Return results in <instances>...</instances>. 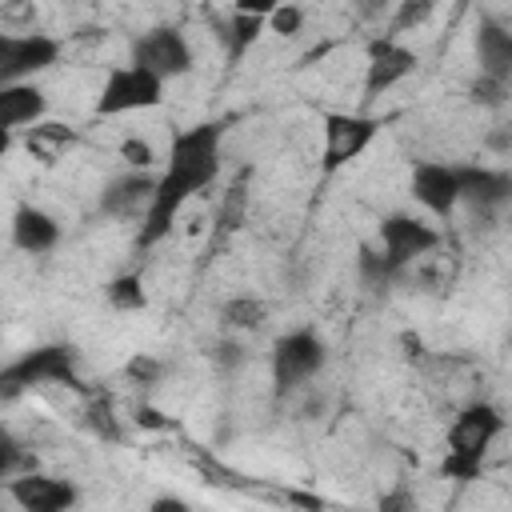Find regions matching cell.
<instances>
[{
	"mask_svg": "<svg viewBox=\"0 0 512 512\" xmlns=\"http://www.w3.org/2000/svg\"><path fill=\"white\" fill-rule=\"evenodd\" d=\"M220 144H224V120H200L172 132L164 168L152 180L148 212L136 224V248L160 244L172 224L180 220L184 204L216 184L220 176Z\"/></svg>",
	"mask_w": 512,
	"mask_h": 512,
	"instance_id": "1",
	"label": "cell"
},
{
	"mask_svg": "<svg viewBox=\"0 0 512 512\" xmlns=\"http://www.w3.org/2000/svg\"><path fill=\"white\" fill-rule=\"evenodd\" d=\"M504 432V416L496 404L488 400H472L456 412V420L448 424V452L440 460V472L456 484H472L484 472V456L492 452V444Z\"/></svg>",
	"mask_w": 512,
	"mask_h": 512,
	"instance_id": "2",
	"label": "cell"
},
{
	"mask_svg": "<svg viewBox=\"0 0 512 512\" xmlns=\"http://www.w3.org/2000/svg\"><path fill=\"white\" fill-rule=\"evenodd\" d=\"M48 384L80 388V352L72 344H36L24 348L16 360L0 364V400H16Z\"/></svg>",
	"mask_w": 512,
	"mask_h": 512,
	"instance_id": "3",
	"label": "cell"
},
{
	"mask_svg": "<svg viewBox=\"0 0 512 512\" xmlns=\"http://www.w3.org/2000/svg\"><path fill=\"white\" fill-rule=\"evenodd\" d=\"M440 240H444V232L416 212H388L376 228V252L392 280H400L416 260L432 256L440 248Z\"/></svg>",
	"mask_w": 512,
	"mask_h": 512,
	"instance_id": "4",
	"label": "cell"
},
{
	"mask_svg": "<svg viewBox=\"0 0 512 512\" xmlns=\"http://www.w3.org/2000/svg\"><path fill=\"white\" fill-rule=\"evenodd\" d=\"M164 88L152 72H144L140 64H112L96 88L92 100V116L96 120H112V116H132V112H148L164 100Z\"/></svg>",
	"mask_w": 512,
	"mask_h": 512,
	"instance_id": "5",
	"label": "cell"
},
{
	"mask_svg": "<svg viewBox=\"0 0 512 512\" xmlns=\"http://www.w3.org/2000/svg\"><path fill=\"white\" fill-rule=\"evenodd\" d=\"M328 360V348L324 340L312 332V328H292V332H280L272 340V352H268V368H272V384L280 396L304 388L308 380L320 376Z\"/></svg>",
	"mask_w": 512,
	"mask_h": 512,
	"instance_id": "6",
	"label": "cell"
},
{
	"mask_svg": "<svg viewBox=\"0 0 512 512\" xmlns=\"http://www.w3.org/2000/svg\"><path fill=\"white\" fill-rule=\"evenodd\" d=\"M384 120L368 116V112H324L320 116V168L324 176L340 172L344 164H352L356 156H364V148L380 136Z\"/></svg>",
	"mask_w": 512,
	"mask_h": 512,
	"instance_id": "7",
	"label": "cell"
},
{
	"mask_svg": "<svg viewBox=\"0 0 512 512\" xmlns=\"http://www.w3.org/2000/svg\"><path fill=\"white\" fill-rule=\"evenodd\" d=\"M128 60L152 72L160 84H172L192 72V44L176 24H152L128 44Z\"/></svg>",
	"mask_w": 512,
	"mask_h": 512,
	"instance_id": "8",
	"label": "cell"
},
{
	"mask_svg": "<svg viewBox=\"0 0 512 512\" xmlns=\"http://www.w3.org/2000/svg\"><path fill=\"white\" fill-rule=\"evenodd\" d=\"M64 56V44L48 32L32 28H0V84L36 80L40 72L56 68Z\"/></svg>",
	"mask_w": 512,
	"mask_h": 512,
	"instance_id": "9",
	"label": "cell"
},
{
	"mask_svg": "<svg viewBox=\"0 0 512 512\" xmlns=\"http://www.w3.org/2000/svg\"><path fill=\"white\" fill-rule=\"evenodd\" d=\"M408 192L432 220H448L460 208V168L448 160H416Z\"/></svg>",
	"mask_w": 512,
	"mask_h": 512,
	"instance_id": "10",
	"label": "cell"
},
{
	"mask_svg": "<svg viewBox=\"0 0 512 512\" xmlns=\"http://www.w3.org/2000/svg\"><path fill=\"white\" fill-rule=\"evenodd\" d=\"M420 56L416 48H408L400 36H376L368 44V64H364V100H376L384 92H392L400 80H408L416 72Z\"/></svg>",
	"mask_w": 512,
	"mask_h": 512,
	"instance_id": "11",
	"label": "cell"
},
{
	"mask_svg": "<svg viewBox=\"0 0 512 512\" xmlns=\"http://www.w3.org/2000/svg\"><path fill=\"white\" fill-rule=\"evenodd\" d=\"M4 492H8V500L20 504L24 512H64V508H72V504L80 500V488H76L72 480L52 476V472H36V468L12 476V480L4 484Z\"/></svg>",
	"mask_w": 512,
	"mask_h": 512,
	"instance_id": "12",
	"label": "cell"
},
{
	"mask_svg": "<svg viewBox=\"0 0 512 512\" xmlns=\"http://www.w3.org/2000/svg\"><path fill=\"white\" fill-rule=\"evenodd\" d=\"M152 180H156V172H148V168H132V172L112 176L96 200V212L108 220H136L140 224V216L148 212V200H152Z\"/></svg>",
	"mask_w": 512,
	"mask_h": 512,
	"instance_id": "13",
	"label": "cell"
},
{
	"mask_svg": "<svg viewBox=\"0 0 512 512\" xmlns=\"http://www.w3.org/2000/svg\"><path fill=\"white\" fill-rule=\"evenodd\" d=\"M460 168V204L476 212H496L512 200V176L488 164H456Z\"/></svg>",
	"mask_w": 512,
	"mask_h": 512,
	"instance_id": "14",
	"label": "cell"
},
{
	"mask_svg": "<svg viewBox=\"0 0 512 512\" xmlns=\"http://www.w3.org/2000/svg\"><path fill=\"white\" fill-rule=\"evenodd\" d=\"M8 236L12 248L24 256H44L60 244V220L52 212H44L40 204H20L8 220Z\"/></svg>",
	"mask_w": 512,
	"mask_h": 512,
	"instance_id": "15",
	"label": "cell"
},
{
	"mask_svg": "<svg viewBox=\"0 0 512 512\" xmlns=\"http://www.w3.org/2000/svg\"><path fill=\"white\" fill-rule=\"evenodd\" d=\"M20 148H24L36 164L52 168V164H60L72 148H80V128H72V124H64V120L40 116L36 124H28V128L20 132Z\"/></svg>",
	"mask_w": 512,
	"mask_h": 512,
	"instance_id": "16",
	"label": "cell"
},
{
	"mask_svg": "<svg viewBox=\"0 0 512 512\" xmlns=\"http://www.w3.org/2000/svg\"><path fill=\"white\" fill-rule=\"evenodd\" d=\"M472 48H476V68L480 76H492V80H512V32L504 20H492V16H480L476 24V36H472Z\"/></svg>",
	"mask_w": 512,
	"mask_h": 512,
	"instance_id": "17",
	"label": "cell"
},
{
	"mask_svg": "<svg viewBox=\"0 0 512 512\" xmlns=\"http://www.w3.org/2000/svg\"><path fill=\"white\" fill-rule=\"evenodd\" d=\"M40 116H48V96L36 80L0 84V132H24Z\"/></svg>",
	"mask_w": 512,
	"mask_h": 512,
	"instance_id": "18",
	"label": "cell"
},
{
	"mask_svg": "<svg viewBox=\"0 0 512 512\" xmlns=\"http://www.w3.org/2000/svg\"><path fill=\"white\" fill-rule=\"evenodd\" d=\"M268 28H264V16H252V12H232V20L220 28V44H224V56H228V64H240L252 48H256V40L264 36Z\"/></svg>",
	"mask_w": 512,
	"mask_h": 512,
	"instance_id": "19",
	"label": "cell"
},
{
	"mask_svg": "<svg viewBox=\"0 0 512 512\" xmlns=\"http://www.w3.org/2000/svg\"><path fill=\"white\" fill-rule=\"evenodd\" d=\"M220 320L224 328H236V332H260L268 324V304L252 292H236L220 304Z\"/></svg>",
	"mask_w": 512,
	"mask_h": 512,
	"instance_id": "20",
	"label": "cell"
},
{
	"mask_svg": "<svg viewBox=\"0 0 512 512\" xmlns=\"http://www.w3.org/2000/svg\"><path fill=\"white\" fill-rule=\"evenodd\" d=\"M104 300L112 312H144L148 308V292H144V280L136 272H120L104 284Z\"/></svg>",
	"mask_w": 512,
	"mask_h": 512,
	"instance_id": "21",
	"label": "cell"
},
{
	"mask_svg": "<svg viewBox=\"0 0 512 512\" xmlns=\"http://www.w3.org/2000/svg\"><path fill=\"white\" fill-rule=\"evenodd\" d=\"M28 468H36L32 448H28L12 428L0 424V484H8L12 476H20V472H28Z\"/></svg>",
	"mask_w": 512,
	"mask_h": 512,
	"instance_id": "22",
	"label": "cell"
},
{
	"mask_svg": "<svg viewBox=\"0 0 512 512\" xmlns=\"http://www.w3.org/2000/svg\"><path fill=\"white\" fill-rule=\"evenodd\" d=\"M392 4H396V8H392L388 36H404V32L420 28V24L436 12V4H440V0H392Z\"/></svg>",
	"mask_w": 512,
	"mask_h": 512,
	"instance_id": "23",
	"label": "cell"
},
{
	"mask_svg": "<svg viewBox=\"0 0 512 512\" xmlns=\"http://www.w3.org/2000/svg\"><path fill=\"white\" fill-rule=\"evenodd\" d=\"M264 28L288 40V36H296V32L304 28V8H300V4H292V0H280V4L264 16Z\"/></svg>",
	"mask_w": 512,
	"mask_h": 512,
	"instance_id": "24",
	"label": "cell"
},
{
	"mask_svg": "<svg viewBox=\"0 0 512 512\" xmlns=\"http://www.w3.org/2000/svg\"><path fill=\"white\" fill-rule=\"evenodd\" d=\"M472 100L484 104V108H500V104L508 100V84H504V80H492V76H476Z\"/></svg>",
	"mask_w": 512,
	"mask_h": 512,
	"instance_id": "25",
	"label": "cell"
},
{
	"mask_svg": "<svg viewBox=\"0 0 512 512\" xmlns=\"http://www.w3.org/2000/svg\"><path fill=\"white\" fill-rule=\"evenodd\" d=\"M120 156H124L132 168H152V160H156L152 148H148L144 140H136V136H124V140H120Z\"/></svg>",
	"mask_w": 512,
	"mask_h": 512,
	"instance_id": "26",
	"label": "cell"
},
{
	"mask_svg": "<svg viewBox=\"0 0 512 512\" xmlns=\"http://www.w3.org/2000/svg\"><path fill=\"white\" fill-rule=\"evenodd\" d=\"M216 364H220L224 372H232L236 364H244V348H240L236 340H224V344H216Z\"/></svg>",
	"mask_w": 512,
	"mask_h": 512,
	"instance_id": "27",
	"label": "cell"
},
{
	"mask_svg": "<svg viewBox=\"0 0 512 512\" xmlns=\"http://www.w3.org/2000/svg\"><path fill=\"white\" fill-rule=\"evenodd\" d=\"M280 0H232V12H252V16H268Z\"/></svg>",
	"mask_w": 512,
	"mask_h": 512,
	"instance_id": "28",
	"label": "cell"
},
{
	"mask_svg": "<svg viewBox=\"0 0 512 512\" xmlns=\"http://www.w3.org/2000/svg\"><path fill=\"white\" fill-rule=\"evenodd\" d=\"M16 144V132H0V160L8 156V148Z\"/></svg>",
	"mask_w": 512,
	"mask_h": 512,
	"instance_id": "29",
	"label": "cell"
}]
</instances>
